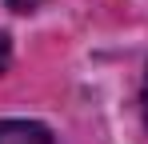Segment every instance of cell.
<instances>
[{
	"instance_id": "obj_3",
	"label": "cell",
	"mask_w": 148,
	"mask_h": 144,
	"mask_svg": "<svg viewBox=\"0 0 148 144\" xmlns=\"http://www.w3.org/2000/svg\"><path fill=\"white\" fill-rule=\"evenodd\" d=\"M8 60H12V44H8V36L0 32V72L8 68Z\"/></svg>"
},
{
	"instance_id": "obj_2",
	"label": "cell",
	"mask_w": 148,
	"mask_h": 144,
	"mask_svg": "<svg viewBox=\"0 0 148 144\" xmlns=\"http://www.w3.org/2000/svg\"><path fill=\"white\" fill-rule=\"evenodd\" d=\"M44 0H8V8L12 12H32V8H40Z\"/></svg>"
},
{
	"instance_id": "obj_1",
	"label": "cell",
	"mask_w": 148,
	"mask_h": 144,
	"mask_svg": "<svg viewBox=\"0 0 148 144\" xmlns=\"http://www.w3.org/2000/svg\"><path fill=\"white\" fill-rule=\"evenodd\" d=\"M0 144H56V140L36 120H0Z\"/></svg>"
},
{
	"instance_id": "obj_4",
	"label": "cell",
	"mask_w": 148,
	"mask_h": 144,
	"mask_svg": "<svg viewBox=\"0 0 148 144\" xmlns=\"http://www.w3.org/2000/svg\"><path fill=\"white\" fill-rule=\"evenodd\" d=\"M140 112H144V124H148V72H144V88H140Z\"/></svg>"
}]
</instances>
